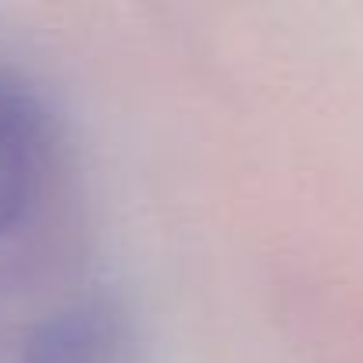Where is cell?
I'll list each match as a JSON object with an SVG mask.
<instances>
[{"instance_id":"cell-1","label":"cell","mask_w":363,"mask_h":363,"mask_svg":"<svg viewBox=\"0 0 363 363\" xmlns=\"http://www.w3.org/2000/svg\"><path fill=\"white\" fill-rule=\"evenodd\" d=\"M47 171V111L36 89L0 68V235L29 214Z\"/></svg>"},{"instance_id":"cell-2","label":"cell","mask_w":363,"mask_h":363,"mask_svg":"<svg viewBox=\"0 0 363 363\" xmlns=\"http://www.w3.org/2000/svg\"><path fill=\"white\" fill-rule=\"evenodd\" d=\"M125 328L104 303H72L33 324L18 345V363H125Z\"/></svg>"}]
</instances>
